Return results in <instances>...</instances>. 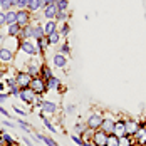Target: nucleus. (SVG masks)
Segmentation results:
<instances>
[{"mask_svg": "<svg viewBox=\"0 0 146 146\" xmlns=\"http://www.w3.org/2000/svg\"><path fill=\"white\" fill-rule=\"evenodd\" d=\"M19 52H20V54H25L27 57H39V50H37V47H35V42H32L30 39L20 40Z\"/></svg>", "mask_w": 146, "mask_h": 146, "instance_id": "obj_1", "label": "nucleus"}, {"mask_svg": "<svg viewBox=\"0 0 146 146\" xmlns=\"http://www.w3.org/2000/svg\"><path fill=\"white\" fill-rule=\"evenodd\" d=\"M30 89H32L37 96H44L45 92H49V89H47V82H45V79H42L40 76L32 77V81H30Z\"/></svg>", "mask_w": 146, "mask_h": 146, "instance_id": "obj_2", "label": "nucleus"}, {"mask_svg": "<svg viewBox=\"0 0 146 146\" xmlns=\"http://www.w3.org/2000/svg\"><path fill=\"white\" fill-rule=\"evenodd\" d=\"M34 108H39L40 111H45V113H49V114H56L59 111L57 104L52 101H45V99H42V96H39L37 98V101H35V104H34Z\"/></svg>", "mask_w": 146, "mask_h": 146, "instance_id": "obj_3", "label": "nucleus"}, {"mask_svg": "<svg viewBox=\"0 0 146 146\" xmlns=\"http://www.w3.org/2000/svg\"><path fill=\"white\" fill-rule=\"evenodd\" d=\"M116 119L117 116H114L113 113H106V114H102V123H101V128L102 131H106L108 134H113L114 131V124H116Z\"/></svg>", "mask_w": 146, "mask_h": 146, "instance_id": "obj_4", "label": "nucleus"}, {"mask_svg": "<svg viewBox=\"0 0 146 146\" xmlns=\"http://www.w3.org/2000/svg\"><path fill=\"white\" fill-rule=\"evenodd\" d=\"M15 82L20 89H27L30 88V81H32V76L27 74L25 71H15Z\"/></svg>", "mask_w": 146, "mask_h": 146, "instance_id": "obj_5", "label": "nucleus"}, {"mask_svg": "<svg viewBox=\"0 0 146 146\" xmlns=\"http://www.w3.org/2000/svg\"><path fill=\"white\" fill-rule=\"evenodd\" d=\"M37 94L32 91L30 88L27 89H20V94H19V99L24 102V104H29V106H34L35 104V101H37Z\"/></svg>", "mask_w": 146, "mask_h": 146, "instance_id": "obj_6", "label": "nucleus"}, {"mask_svg": "<svg viewBox=\"0 0 146 146\" xmlns=\"http://www.w3.org/2000/svg\"><path fill=\"white\" fill-rule=\"evenodd\" d=\"M101 123H102V113H99V111L91 113L88 116V119H86L88 128H92V129H99L101 128Z\"/></svg>", "mask_w": 146, "mask_h": 146, "instance_id": "obj_7", "label": "nucleus"}, {"mask_svg": "<svg viewBox=\"0 0 146 146\" xmlns=\"http://www.w3.org/2000/svg\"><path fill=\"white\" fill-rule=\"evenodd\" d=\"M15 59V52L14 50H10L9 47H5V45L2 44L0 45V60H2V64H12Z\"/></svg>", "mask_w": 146, "mask_h": 146, "instance_id": "obj_8", "label": "nucleus"}, {"mask_svg": "<svg viewBox=\"0 0 146 146\" xmlns=\"http://www.w3.org/2000/svg\"><path fill=\"white\" fill-rule=\"evenodd\" d=\"M32 19H34V14H30L27 9H24V10H17V24H19L20 27H25L27 24H30Z\"/></svg>", "mask_w": 146, "mask_h": 146, "instance_id": "obj_9", "label": "nucleus"}, {"mask_svg": "<svg viewBox=\"0 0 146 146\" xmlns=\"http://www.w3.org/2000/svg\"><path fill=\"white\" fill-rule=\"evenodd\" d=\"M42 17H44L45 20H56V17L59 14V9L56 3H50V5H44V9H42Z\"/></svg>", "mask_w": 146, "mask_h": 146, "instance_id": "obj_10", "label": "nucleus"}, {"mask_svg": "<svg viewBox=\"0 0 146 146\" xmlns=\"http://www.w3.org/2000/svg\"><path fill=\"white\" fill-rule=\"evenodd\" d=\"M123 119H124V126H126V134L133 138L134 133L138 131V128H139V121H136L133 117H123Z\"/></svg>", "mask_w": 146, "mask_h": 146, "instance_id": "obj_11", "label": "nucleus"}, {"mask_svg": "<svg viewBox=\"0 0 146 146\" xmlns=\"http://www.w3.org/2000/svg\"><path fill=\"white\" fill-rule=\"evenodd\" d=\"M67 60H69L67 56H64V54H60V52H56V54L52 56V66H54L56 69H64V67H67Z\"/></svg>", "mask_w": 146, "mask_h": 146, "instance_id": "obj_12", "label": "nucleus"}, {"mask_svg": "<svg viewBox=\"0 0 146 146\" xmlns=\"http://www.w3.org/2000/svg\"><path fill=\"white\" fill-rule=\"evenodd\" d=\"M108 133L102 131V129H96V133H94V138H92V143L96 146H104L106 145V141H108Z\"/></svg>", "mask_w": 146, "mask_h": 146, "instance_id": "obj_13", "label": "nucleus"}, {"mask_svg": "<svg viewBox=\"0 0 146 146\" xmlns=\"http://www.w3.org/2000/svg\"><path fill=\"white\" fill-rule=\"evenodd\" d=\"M44 9V0H29V5H27V10L30 14H37Z\"/></svg>", "mask_w": 146, "mask_h": 146, "instance_id": "obj_14", "label": "nucleus"}, {"mask_svg": "<svg viewBox=\"0 0 146 146\" xmlns=\"http://www.w3.org/2000/svg\"><path fill=\"white\" fill-rule=\"evenodd\" d=\"M113 134L117 136V138H121V136L126 134V126H124V119H123V117H117L116 119V124H114V131H113Z\"/></svg>", "mask_w": 146, "mask_h": 146, "instance_id": "obj_15", "label": "nucleus"}, {"mask_svg": "<svg viewBox=\"0 0 146 146\" xmlns=\"http://www.w3.org/2000/svg\"><path fill=\"white\" fill-rule=\"evenodd\" d=\"M45 82H47V89H49V91H62V82H60V79L56 77V76H52V77L47 79Z\"/></svg>", "mask_w": 146, "mask_h": 146, "instance_id": "obj_16", "label": "nucleus"}, {"mask_svg": "<svg viewBox=\"0 0 146 146\" xmlns=\"http://www.w3.org/2000/svg\"><path fill=\"white\" fill-rule=\"evenodd\" d=\"M57 32L60 34L62 39H67V35L71 34V24L69 22H57Z\"/></svg>", "mask_w": 146, "mask_h": 146, "instance_id": "obj_17", "label": "nucleus"}, {"mask_svg": "<svg viewBox=\"0 0 146 146\" xmlns=\"http://www.w3.org/2000/svg\"><path fill=\"white\" fill-rule=\"evenodd\" d=\"M45 39H47L49 47H52V45H59L60 44V40H62V37H60V34H59L57 30L52 32V34H49V35H45Z\"/></svg>", "mask_w": 146, "mask_h": 146, "instance_id": "obj_18", "label": "nucleus"}, {"mask_svg": "<svg viewBox=\"0 0 146 146\" xmlns=\"http://www.w3.org/2000/svg\"><path fill=\"white\" fill-rule=\"evenodd\" d=\"M42 27H44V34L49 35L57 30V20H45V22H42Z\"/></svg>", "mask_w": 146, "mask_h": 146, "instance_id": "obj_19", "label": "nucleus"}, {"mask_svg": "<svg viewBox=\"0 0 146 146\" xmlns=\"http://www.w3.org/2000/svg\"><path fill=\"white\" fill-rule=\"evenodd\" d=\"M0 145L2 146H14L15 145V138L12 134H9V133H2L0 134Z\"/></svg>", "mask_w": 146, "mask_h": 146, "instance_id": "obj_20", "label": "nucleus"}, {"mask_svg": "<svg viewBox=\"0 0 146 146\" xmlns=\"http://www.w3.org/2000/svg\"><path fill=\"white\" fill-rule=\"evenodd\" d=\"M19 32H20V25L15 22V24H10V25H7L5 27V35L7 37H17L19 35Z\"/></svg>", "mask_w": 146, "mask_h": 146, "instance_id": "obj_21", "label": "nucleus"}, {"mask_svg": "<svg viewBox=\"0 0 146 146\" xmlns=\"http://www.w3.org/2000/svg\"><path fill=\"white\" fill-rule=\"evenodd\" d=\"M35 47H37V50H39V56H44L45 50H47V47H49V44H47V39H45V37L37 39V40H35Z\"/></svg>", "mask_w": 146, "mask_h": 146, "instance_id": "obj_22", "label": "nucleus"}, {"mask_svg": "<svg viewBox=\"0 0 146 146\" xmlns=\"http://www.w3.org/2000/svg\"><path fill=\"white\" fill-rule=\"evenodd\" d=\"M39 76H40L42 79H45V81H47V79H50V77H52L54 74H52V69H50V67H49L47 64H44V62H42V66H40V72H39Z\"/></svg>", "mask_w": 146, "mask_h": 146, "instance_id": "obj_23", "label": "nucleus"}, {"mask_svg": "<svg viewBox=\"0 0 146 146\" xmlns=\"http://www.w3.org/2000/svg\"><path fill=\"white\" fill-rule=\"evenodd\" d=\"M5 17H7V25L10 24H15L17 22V9H10L5 12Z\"/></svg>", "mask_w": 146, "mask_h": 146, "instance_id": "obj_24", "label": "nucleus"}, {"mask_svg": "<svg viewBox=\"0 0 146 146\" xmlns=\"http://www.w3.org/2000/svg\"><path fill=\"white\" fill-rule=\"evenodd\" d=\"M94 133H96V129H92V128H86L84 131L81 133V138H82V141H92V138H94Z\"/></svg>", "mask_w": 146, "mask_h": 146, "instance_id": "obj_25", "label": "nucleus"}, {"mask_svg": "<svg viewBox=\"0 0 146 146\" xmlns=\"http://www.w3.org/2000/svg\"><path fill=\"white\" fill-rule=\"evenodd\" d=\"M64 40V39H62ZM59 52L60 54H64V56H71V44H69V40H64L62 44H60V47H59Z\"/></svg>", "mask_w": 146, "mask_h": 146, "instance_id": "obj_26", "label": "nucleus"}, {"mask_svg": "<svg viewBox=\"0 0 146 146\" xmlns=\"http://www.w3.org/2000/svg\"><path fill=\"white\" fill-rule=\"evenodd\" d=\"M69 19H71V12L69 10H59L57 17H56L57 22H69Z\"/></svg>", "mask_w": 146, "mask_h": 146, "instance_id": "obj_27", "label": "nucleus"}, {"mask_svg": "<svg viewBox=\"0 0 146 146\" xmlns=\"http://www.w3.org/2000/svg\"><path fill=\"white\" fill-rule=\"evenodd\" d=\"M133 143H134V139H133L131 136H128V134H124V136L119 138V146H131Z\"/></svg>", "mask_w": 146, "mask_h": 146, "instance_id": "obj_28", "label": "nucleus"}, {"mask_svg": "<svg viewBox=\"0 0 146 146\" xmlns=\"http://www.w3.org/2000/svg\"><path fill=\"white\" fill-rule=\"evenodd\" d=\"M42 121H44L45 128H47L49 131L52 133V134H56V133H57V128H56V124H54V123L50 121V117H45V119H42Z\"/></svg>", "mask_w": 146, "mask_h": 146, "instance_id": "obj_29", "label": "nucleus"}, {"mask_svg": "<svg viewBox=\"0 0 146 146\" xmlns=\"http://www.w3.org/2000/svg\"><path fill=\"white\" fill-rule=\"evenodd\" d=\"M104 146H119V138L114 136V134H109V136H108V141H106Z\"/></svg>", "mask_w": 146, "mask_h": 146, "instance_id": "obj_30", "label": "nucleus"}, {"mask_svg": "<svg viewBox=\"0 0 146 146\" xmlns=\"http://www.w3.org/2000/svg\"><path fill=\"white\" fill-rule=\"evenodd\" d=\"M10 9H15L14 0H2V10L7 12V10H10Z\"/></svg>", "mask_w": 146, "mask_h": 146, "instance_id": "obj_31", "label": "nucleus"}, {"mask_svg": "<svg viewBox=\"0 0 146 146\" xmlns=\"http://www.w3.org/2000/svg\"><path fill=\"white\" fill-rule=\"evenodd\" d=\"M15 121L19 123V126H20V128H22V129H24V131H25V133H30V124H29V123H27V121H24L22 117H17Z\"/></svg>", "mask_w": 146, "mask_h": 146, "instance_id": "obj_32", "label": "nucleus"}, {"mask_svg": "<svg viewBox=\"0 0 146 146\" xmlns=\"http://www.w3.org/2000/svg\"><path fill=\"white\" fill-rule=\"evenodd\" d=\"M88 128V124H86V121H81V123H76V126H74V129H76V133L77 134H81V133L84 131Z\"/></svg>", "mask_w": 146, "mask_h": 146, "instance_id": "obj_33", "label": "nucleus"}, {"mask_svg": "<svg viewBox=\"0 0 146 146\" xmlns=\"http://www.w3.org/2000/svg\"><path fill=\"white\" fill-rule=\"evenodd\" d=\"M56 5L59 10H69V0H57Z\"/></svg>", "mask_w": 146, "mask_h": 146, "instance_id": "obj_34", "label": "nucleus"}, {"mask_svg": "<svg viewBox=\"0 0 146 146\" xmlns=\"http://www.w3.org/2000/svg\"><path fill=\"white\" fill-rule=\"evenodd\" d=\"M7 92H9V96H14V98H19V94H20V88H19V86H14V88L7 89Z\"/></svg>", "mask_w": 146, "mask_h": 146, "instance_id": "obj_35", "label": "nucleus"}, {"mask_svg": "<svg viewBox=\"0 0 146 146\" xmlns=\"http://www.w3.org/2000/svg\"><path fill=\"white\" fill-rule=\"evenodd\" d=\"M71 139H72L77 146H82V143H84V141H82V138H81V134H77V133L71 134Z\"/></svg>", "mask_w": 146, "mask_h": 146, "instance_id": "obj_36", "label": "nucleus"}, {"mask_svg": "<svg viewBox=\"0 0 146 146\" xmlns=\"http://www.w3.org/2000/svg\"><path fill=\"white\" fill-rule=\"evenodd\" d=\"M5 27H7V17L3 10H0V29H5Z\"/></svg>", "mask_w": 146, "mask_h": 146, "instance_id": "obj_37", "label": "nucleus"}, {"mask_svg": "<svg viewBox=\"0 0 146 146\" xmlns=\"http://www.w3.org/2000/svg\"><path fill=\"white\" fill-rule=\"evenodd\" d=\"M9 98H10V96H9V92H0V104H2V102H5Z\"/></svg>", "mask_w": 146, "mask_h": 146, "instance_id": "obj_38", "label": "nucleus"}, {"mask_svg": "<svg viewBox=\"0 0 146 146\" xmlns=\"http://www.w3.org/2000/svg\"><path fill=\"white\" fill-rule=\"evenodd\" d=\"M14 111L17 114H20V116H25V114H27V111H24V109H20V108H17V106H14Z\"/></svg>", "mask_w": 146, "mask_h": 146, "instance_id": "obj_39", "label": "nucleus"}, {"mask_svg": "<svg viewBox=\"0 0 146 146\" xmlns=\"http://www.w3.org/2000/svg\"><path fill=\"white\" fill-rule=\"evenodd\" d=\"M0 114H2V116H5V117H10V116H12V114H10L5 108H2V106H0Z\"/></svg>", "mask_w": 146, "mask_h": 146, "instance_id": "obj_40", "label": "nucleus"}, {"mask_svg": "<svg viewBox=\"0 0 146 146\" xmlns=\"http://www.w3.org/2000/svg\"><path fill=\"white\" fill-rule=\"evenodd\" d=\"M3 124H5L7 128H12V129H15V124H14V123H10V121H3Z\"/></svg>", "mask_w": 146, "mask_h": 146, "instance_id": "obj_41", "label": "nucleus"}, {"mask_svg": "<svg viewBox=\"0 0 146 146\" xmlns=\"http://www.w3.org/2000/svg\"><path fill=\"white\" fill-rule=\"evenodd\" d=\"M24 143H25L27 146H34V145H32V141H30V139L27 138V136H24Z\"/></svg>", "mask_w": 146, "mask_h": 146, "instance_id": "obj_42", "label": "nucleus"}, {"mask_svg": "<svg viewBox=\"0 0 146 146\" xmlns=\"http://www.w3.org/2000/svg\"><path fill=\"white\" fill-rule=\"evenodd\" d=\"M5 88H7V86H5V82H3V81H0V92H3Z\"/></svg>", "mask_w": 146, "mask_h": 146, "instance_id": "obj_43", "label": "nucleus"}, {"mask_svg": "<svg viewBox=\"0 0 146 146\" xmlns=\"http://www.w3.org/2000/svg\"><path fill=\"white\" fill-rule=\"evenodd\" d=\"M50 3H57V0H44V5H50Z\"/></svg>", "mask_w": 146, "mask_h": 146, "instance_id": "obj_44", "label": "nucleus"}, {"mask_svg": "<svg viewBox=\"0 0 146 146\" xmlns=\"http://www.w3.org/2000/svg\"><path fill=\"white\" fill-rule=\"evenodd\" d=\"M82 146H96V145H94L92 141H84V143H82Z\"/></svg>", "mask_w": 146, "mask_h": 146, "instance_id": "obj_45", "label": "nucleus"}, {"mask_svg": "<svg viewBox=\"0 0 146 146\" xmlns=\"http://www.w3.org/2000/svg\"><path fill=\"white\" fill-rule=\"evenodd\" d=\"M66 111H67V113H74V106H67Z\"/></svg>", "mask_w": 146, "mask_h": 146, "instance_id": "obj_46", "label": "nucleus"}, {"mask_svg": "<svg viewBox=\"0 0 146 146\" xmlns=\"http://www.w3.org/2000/svg\"><path fill=\"white\" fill-rule=\"evenodd\" d=\"M3 67H5V66H3V64H2V60H0V69H3Z\"/></svg>", "mask_w": 146, "mask_h": 146, "instance_id": "obj_47", "label": "nucleus"}, {"mask_svg": "<svg viewBox=\"0 0 146 146\" xmlns=\"http://www.w3.org/2000/svg\"><path fill=\"white\" fill-rule=\"evenodd\" d=\"M0 10H2V0H0Z\"/></svg>", "mask_w": 146, "mask_h": 146, "instance_id": "obj_48", "label": "nucleus"}, {"mask_svg": "<svg viewBox=\"0 0 146 146\" xmlns=\"http://www.w3.org/2000/svg\"><path fill=\"white\" fill-rule=\"evenodd\" d=\"M131 146H138V145H136V143H133V145H131Z\"/></svg>", "mask_w": 146, "mask_h": 146, "instance_id": "obj_49", "label": "nucleus"}, {"mask_svg": "<svg viewBox=\"0 0 146 146\" xmlns=\"http://www.w3.org/2000/svg\"><path fill=\"white\" fill-rule=\"evenodd\" d=\"M15 2H17V0H14V3H15Z\"/></svg>", "mask_w": 146, "mask_h": 146, "instance_id": "obj_50", "label": "nucleus"}]
</instances>
